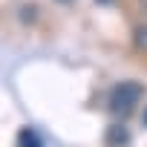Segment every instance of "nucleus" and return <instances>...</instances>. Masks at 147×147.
Listing matches in <instances>:
<instances>
[{
  "mask_svg": "<svg viewBox=\"0 0 147 147\" xmlns=\"http://www.w3.org/2000/svg\"><path fill=\"white\" fill-rule=\"evenodd\" d=\"M141 95H144V87H141L138 81H118V84L110 90V98H107L110 115L118 118V121H124L127 115H133V110H136V104L141 101Z\"/></svg>",
  "mask_w": 147,
  "mask_h": 147,
  "instance_id": "f257e3e1",
  "label": "nucleus"
},
{
  "mask_svg": "<svg viewBox=\"0 0 147 147\" xmlns=\"http://www.w3.org/2000/svg\"><path fill=\"white\" fill-rule=\"evenodd\" d=\"M18 147H46V141H43V136L35 130V127H20L18 130Z\"/></svg>",
  "mask_w": 147,
  "mask_h": 147,
  "instance_id": "f03ea898",
  "label": "nucleus"
},
{
  "mask_svg": "<svg viewBox=\"0 0 147 147\" xmlns=\"http://www.w3.org/2000/svg\"><path fill=\"white\" fill-rule=\"evenodd\" d=\"M127 141H130V133H127V127L121 121H115V124L107 127V144L110 147H124Z\"/></svg>",
  "mask_w": 147,
  "mask_h": 147,
  "instance_id": "7ed1b4c3",
  "label": "nucleus"
},
{
  "mask_svg": "<svg viewBox=\"0 0 147 147\" xmlns=\"http://www.w3.org/2000/svg\"><path fill=\"white\" fill-rule=\"evenodd\" d=\"M136 46H138V49H147V26H141V29L136 32Z\"/></svg>",
  "mask_w": 147,
  "mask_h": 147,
  "instance_id": "20e7f679",
  "label": "nucleus"
},
{
  "mask_svg": "<svg viewBox=\"0 0 147 147\" xmlns=\"http://www.w3.org/2000/svg\"><path fill=\"white\" fill-rule=\"evenodd\" d=\"M55 3H63V6H72V3H75V0H55Z\"/></svg>",
  "mask_w": 147,
  "mask_h": 147,
  "instance_id": "39448f33",
  "label": "nucleus"
},
{
  "mask_svg": "<svg viewBox=\"0 0 147 147\" xmlns=\"http://www.w3.org/2000/svg\"><path fill=\"white\" fill-rule=\"evenodd\" d=\"M95 3H98V6H110V3H113V0H95Z\"/></svg>",
  "mask_w": 147,
  "mask_h": 147,
  "instance_id": "423d86ee",
  "label": "nucleus"
},
{
  "mask_svg": "<svg viewBox=\"0 0 147 147\" xmlns=\"http://www.w3.org/2000/svg\"><path fill=\"white\" fill-rule=\"evenodd\" d=\"M138 3H141V12L147 15V0H138Z\"/></svg>",
  "mask_w": 147,
  "mask_h": 147,
  "instance_id": "0eeeda50",
  "label": "nucleus"
},
{
  "mask_svg": "<svg viewBox=\"0 0 147 147\" xmlns=\"http://www.w3.org/2000/svg\"><path fill=\"white\" fill-rule=\"evenodd\" d=\"M144 127H147V110H144Z\"/></svg>",
  "mask_w": 147,
  "mask_h": 147,
  "instance_id": "6e6552de",
  "label": "nucleus"
}]
</instances>
